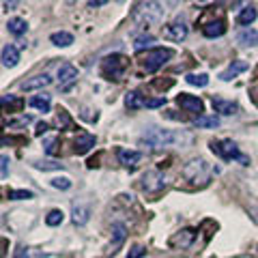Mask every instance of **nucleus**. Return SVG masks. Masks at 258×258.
<instances>
[{"label": "nucleus", "mask_w": 258, "mask_h": 258, "mask_svg": "<svg viewBox=\"0 0 258 258\" xmlns=\"http://www.w3.org/2000/svg\"><path fill=\"white\" fill-rule=\"evenodd\" d=\"M176 142H191V136L172 132V129H161V127H147L144 134L140 136V144H147L151 151H159Z\"/></svg>", "instance_id": "1"}, {"label": "nucleus", "mask_w": 258, "mask_h": 258, "mask_svg": "<svg viewBox=\"0 0 258 258\" xmlns=\"http://www.w3.org/2000/svg\"><path fill=\"white\" fill-rule=\"evenodd\" d=\"M164 5L159 3H140L136 5V9L132 11V18L134 22L138 24V28H144V26H153V24H159L164 20Z\"/></svg>", "instance_id": "2"}, {"label": "nucleus", "mask_w": 258, "mask_h": 258, "mask_svg": "<svg viewBox=\"0 0 258 258\" xmlns=\"http://www.w3.org/2000/svg\"><path fill=\"white\" fill-rule=\"evenodd\" d=\"M129 60L125 58L123 54H112V56H106L101 60V74L106 80H120L125 76V69H127Z\"/></svg>", "instance_id": "3"}, {"label": "nucleus", "mask_w": 258, "mask_h": 258, "mask_svg": "<svg viewBox=\"0 0 258 258\" xmlns=\"http://www.w3.org/2000/svg\"><path fill=\"white\" fill-rule=\"evenodd\" d=\"M211 168H209V164L205 159H191V161H187L185 164V168H183V176L187 181H191V183H200V185H205L207 181H209V176H211Z\"/></svg>", "instance_id": "4"}, {"label": "nucleus", "mask_w": 258, "mask_h": 258, "mask_svg": "<svg viewBox=\"0 0 258 258\" xmlns=\"http://www.w3.org/2000/svg\"><path fill=\"white\" fill-rule=\"evenodd\" d=\"M211 151L215 153L217 157H222V159H226V161H230V159H239V161H243L245 166L249 164L247 157L241 155L239 149H237V144L232 142V140H213V142H211Z\"/></svg>", "instance_id": "5"}, {"label": "nucleus", "mask_w": 258, "mask_h": 258, "mask_svg": "<svg viewBox=\"0 0 258 258\" xmlns=\"http://www.w3.org/2000/svg\"><path fill=\"white\" fill-rule=\"evenodd\" d=\"M172 56H174V52L168 50V47H155V50H151L147 54V58L142 60V67H144L147 74H155V71L159 67H164V62L168 58H172Z\"/></svg>", "instance_id": "6"}, {"label": "nucleus", "mask_w": 258, "mask_h": 258, "mask_svg": "<svg viewBox=\"0 0 258 258\" xmlns=\"http://www.w3.org/2000/svg\"><path fill=\"white\" fill-rule=\"evenodd\" d=\"M166 187V174L161 170H149L142 176V189L149 194H157Z\"/></svg>", "instance_id": "7"}, {"label": "nucleus", "mask_w": 258, "mask_h": 258, "mask_svg": "<svg viewBox=\"0 0 258 258\" xmlns=\"http://www.w3.org/2000/svg\"><path fill=\"white\" fill-rule=\"evenodd\" d=\"M189 32V26L185 24L183 18H176L172 24H168V26L164 28V37L170 39V41H183L185 37H187Z\"/></svg>", "instance_id": "8"}, {"label": "nucleus", "mask_w": 258, "mask_h": 258, "mask_svg": "<svg viewBox=\"0 0 258 258\" xmlns=\"http://www.w3.org/2000/svg\"><path fill=\"white\" fill-rule=\"evenodd\" d=\"M194 237H196V232H194L191 228H183V230L174 232V235L170 237L168 245L174 247V249H185V247H189L194 243Z\"/></svg>", "instance_id": "9"}, {"label": "nucleus", "mask_w": 258, "mask_h": 258, "mask_svg": "<svg viewBox=\"0 0 258 258\" xmlns=\"http://www.w3.org/2000/svg\"><path fill=\"white\" fill-rule=\"evenodd\" d=\"M176 103L185 110V112H196V114H200V112H205V103L203 99H198V97H194V95H185L181 93L179 97H176ZM203 116V114H200Z\"/></svg>", "instance_id": "10"}, {"label": "nucleus", "mask_w": 258, "mask_h": 258, "mask_svg": "<svg viewBox=\"0 0 258 258\" xmlns=\"http://www.w3.org/2000/svg\"><path fill=\"white\" fill-rule=\"evenodd\" d=\"M50 84H52V78L50 76H47V74H39V76H32L28 80H24V82H22V91H26V93H30V91H41V88L50 86Z\"/></svg>", "instance_id": "11"}, {"label": "nucleus", "mask_w": 258, "mask_h": 258, "mask_svg": "<svg viewBox=\"0 0 258 258\" xmlns=\"http://www.w3.org/2000/svg\"><path fill=\"white\" fill-rule=\"evenodd\" d=\"M76 80H78V69L74 67V64H69V62L60 64L58 67V84H60V88H69Z\"/></svg>", "instance_id": "12"}, {"label": "nucleus", "mask_w": 258, "mask_h": 258, "mask_svg": "<svg viewBox=\"0 0 258 258\" xmlns=\"http://www.w3.org/2000/svg\"><path fill=\"white\" fill-rule=\"evenodd\" d=\"M247 67H249V64H247L245 60H232V62L228 64V69L222 71V74H220V80H222V82H230L232 78H237L239 74H243V71H247Z\"/></svg>", "instance_id": "13"}, {"label": "nucleus", "mask_w": 258, "mask_h": 258, "mask_svg": "<svg viewBox=\"0 0 258 258\" xmlns=\"http://www.w3.org/2000/svg\"><path fill=\"white\" fill-rule=\"evenodd\" d=\"M112 235H114V239L110 241L108 252L114 254L116 249L125 243V237H127V228H125V224H112Z\"/></svg>", "instance_id": "14"}, {"label": "nucleus", "mask_w": 258, "mask_h": 258, "mask_svg": "<svg viewBox=\"0 0 258 258\" xmlns=\"http://www.w3.org/2000/svg\"><path fill=\"white\" fill-rule=\"evenodd\" d=\"M142 159V153L140 151H129V149H118V161L123 164L125 168H136Z\"/></svg>", "instance_id": "15"}, {"label": "nucleus", "mask_w": 258, "mask_h": 258, "mask_svg": "<svg viewBox=\"0 0 258 258\" xmlns=\"http://www.w3.org/2000/svg\"><path fill=\"white\" fill-rule=\"evenodd\" d=\"M95 144H97V138H95L93 134H80L78 138H76V142H74V147H76L78 155H84V153L91 151Z\"/></svg>", "instance_id": "16"}, {"label": "nucleus", "mask_w": 258, "mask_h": 258, "mask_svg": "<svg viewBox=\"0 0 258 258\" xmlns=\"http://www.w3.org/2000/svg\"><path fill=\"white\" fill-rule=\"evenodd\" d=\"M213 110L220 112V114H224V116H230V114H237L239 106L235 101H226V99H222V97H213Z\"/></svg>", "instance_id": "17"}, {"label": "nucleus", "mask_w": 258, "mask_h": 258, "mask_svg": "<svg viewBox=\"0 0 258 258\" xmlns=\"http://www.w3.org/2000/svg\"><path fill=\"white\" fill-rule=\"evenodd\" d=\"M20 62V50L15 45H5L3 47V67L13 69Z\"/></svg>", "instance_id": "18"}, {"label": "nucleus", "mask_w": 258, "mask_h": 258, "mask_svg": "<svg viewBox=\"0 0 258 258\" xmlns=\"http://www.w3.org/2000/svg\"><path fill=\"white\" fill-rule=\"evenodd\" d=\"M28 106L35 108V110H39V112H50V108H52V95L43 93V95L30 97V99H28Z\"/></svg>", "instance_id": "19"}, {"label": "nucleus", "mask_w": 258, "mask_h": 258, "mask_svg": "<svg viewBox=\"0 0 258 258\" xmlns=\"http://www.w3.org/2000/svg\"><path fill=\"white\" fill-rule=\"evenodd\" d=\"M203 32H205V37H209V39H213V37H222L224 32H226V22H224V20L207 22L205 26H203Z\"/></svg>", "instance_id": "20"}, {"label": "nucleus", "mask_w": 258, "mask_h": 258, "mask_svg": "<svg viewBox=\"0 0 258 258\" xmlns=\"http://www.w3.org/2000/svg\"><path fill=\"white\" fill-rule=\"evenodd\" d=\"M0 103H3V108H5V110H9V112H20V110L24 108V99H22V97L11 95V93L3 95Z\"/></svg>", "instance_id": "21"}, {"label": "nucleus", "mask_w": 258, "mask_h": 258, "mask_svg": "<svg viewBox=\"0 0 258 258\" xmlns=\"http://www.w3.org/2000/svg\"><path fill=\"white\" fill-rule=\"evenodd\" d=\"M125 106L127 110H140V108H147V99L138 91H132L125 95Z\"/></svg>", "instance_id": "22"}, {"label": "nucleus", "mask_w": 258, "mask_h": 258, "mask_svg": "<svg viewBox=\"0 0 258 258\" xmlns=\"http://www.w3.org/2000/svg\"><path fill=\"white\" fill-rule=\"evenodd\" d=\"M237 41H239L241 45H245V47H254V45H258V30H254V28L241 30L239 35H237Z\"/></svg>", "instance_id": "23"}, {"label": "nucleus", "mask_w": 258, "mask_h": 258, "mask_svg": "<svg viewBox=\"0 0 258 258\" xmlns=\"http://www.w3.org/2000/svg\"><path fill=\"white\" fill-rule=\"evenodd\" d=\"M50 41L54 45H58V47H69L71 43H74V35L67 30H58V32H52L50 35Z\"/></svg>", "instance_id": "24"}, {"label": "nucleus", "mask_w": 258, "mask_h": 258, "mask_svg": "<svg viewBox=\"0 0 258 258\" xmlns=\"http://www.w3.org/2000/svg\"><path fill=\"white\" fill-rule=\"evenodd\" d=\"M256 18H258V11L254 9L252 5H247L245 9H241V13L237 15V22L241 24V26H247L249 28V24H254Z\"/></svg>", "instance_id": "25"}, {"label": "nucleus", "mask_w": 258, "mask_h": 258, "mask_svg": "<svg viewBox=\"0 0 258 258\" xmlns=\"http://www.w3.org/2000/svg\"><path fill=\"white\" fill-rule=\"evenodd\" d=\"M7 30H9L11 35H15V37H22L24 32L28 30V24H26V20H22V18H11L9 22H7Z\"/></svg>", "instance_id": "26"}, {"label": "nucleus", "mask_w": 258, "mask_h": 258, "mask_svg": "<svg viewBox=\"0 0 258 258\" xmlns=\"http://www.w3.org/2000/svg\"><path fill=\"white\" fill-rule=\"evenodd\" d=\"M71 220H74L76 226H84L88 222V209L80 207V205H74V209H71Z\"/></svg>", "instance_id": "27"}, {"label": "nucleus", "mask_w": 258, "mask_h": 258, "mask_svg": "<svg viewBox=\"0 0 258 258\" xmlns=\"http://www.w3.org/2000/svg\"><path fill=\"white\" fill-rule=\"evenodd\" d=\"M153 43H155V37L153 35H140V37H136V41H134V50L136 52L149 50V47H153Z\"/></svg>", "instance_id": "28"}, {"label": "nucleus", "mask_w": 258, "mask_h": 258, "mask_svg": "<svg viewBox=\"0 0 258 258\" xmlns=\"http://www.w3.org/2000/svg\"><path fill=\"white\" fill-rule=\"evenodd\" d=\"M56 125H58L60 129H74V120H71V116H69V112L64 110V108H58V114H56Z\"/></svg>", "instance_id": "29"}, {"label": "nucleus", "mask_w": 258, "mask_h": 258, "mask_svg": "<svg viewBox=\"0 0 258 258\" xmlns=\"http://www.w3.org/2000/svg\"><path fill=\"white\" fill-rule=\"evenodd\" d=\"M194 125L196 127H203V129H215L217 125H220V118H217L215 114H211V116H198L196 120H194Z\"/></svg>", "instance_id": "30"}, {"label": "nucleus", "mask_w": 258, "mask_h": 258, "mask_svg": "<svg viewBox=\"0 0 258 258\" xmlns=\"http://www.w3.org/2000/svg\"><path fill=\"white\" fill-rule=\"evenodd\" d=\"M185 82L191 84V86L205 88L209 84V76L207 74H187V76H185Z\"/></svg>", "instance_id": "31"}, {"label": "nucleus", "mask_w": 258, "mask_h": 258, "mask_svg": "<svg viewBox=\"0 0 258 258\" xmlns=\"http://www.w3.org/2000/svg\"><path fill=\"white\" fill-rule=\"evenodd\" d=\"M7 198L9 200H30V198H35V194L30 189H9L7 191Z\"/></svg>", "instance_id": "32"}, {"label": "nucleus", "mask_w": 258, "mask_h": 258, "mask_svg": "<svg viewBox=\"0 0 258 258\" xmlns=\"http://www.w3.org/2000/svg\"><path fill=\"white\" fill-rule=\"evenodd\" d=\"M71 179L69 176H54L52 179V187H56V189H60V191H67V189H71Z\"/></svg>", "instance_id": "33"}, {"label": "nucleus", "mask_w": 258, "mask_h": 258, "mask_svg": "<svg viewBox=\"0 0 258 258\" xmlns=\"http://www.w3.org/2000/svg\"><path fill=\"white\" fill-rule=\"evenodd\" d=\"M62 211L60 209H52L50 213H47V217H45V224L47 226H58V224H62Z\"/></svg>", "instance_id": "34"}, {"label": "nucleus", "mask_w": 258, "mask_h": 258, "mask_svg": "<svg viewBox=\"0 0 258 258\" xmlns=\"http://www.w3.org/2000/svg\"><path fill=\"white\" fill-rule=\"evenodd\" d=\"M43 147H45V153H47V155H56V153H58V138L45 140V142H43Z\"/></svg>", "instance_id": "35"}, {"label": "nucleus", "mask_w": 258, "mask_h": 258, "mask_svg": "<svg viewBox=\"0 0 258 258\" xmlns=\"http://www.w3.org/2000/svg\"><path fill=\"white\" fill-rule=\"evenodd\" d=\"M35 168H39V170H62V164H56V161H43V164H35Z\"/></svg>", "instance_id": "36"}, {"label": "nucleus", "mask_w": 258, "mask_h": 258, "mask_svg": "<svg viewBox=\"0 0 258 258\" xmlns=\"http://www.w3.org/2000/svg\"><path fill=\"white\" fill-rule=\"evenodd\" d=\"M0 176H3V179L9 176V157H7V155L0 157Z\"/></svg>", "instance_id": "37"}, {"label": "nucleus", "mask_w": 258, "mask_h": 258, "mask_svg": "<svg viewBox=\"0 0 258 258\" xmlns=\"http://www.w3.org/2000/svg\"><path fill=\"white\" fill-rule=\"evenodd\" d=\"M144 254H147V249H144L142 245H136V247H132V252L127 254V258H142Z\"/></svg>", "instance_id": "38"}, {"label": "nucleus", "mask_w": 258, "mask_h": 258, "mask_svg": "<svg viewBox=\"0 0 258 258\" xmlns=\"http://www.w3.org/2000/svg\"><path fill=\"white\" fill-rule=\"evenodd\" d=\"M166 103V97H157V99H147V108H161Z\"/></svg>", "instance_id": "39"}, {"label": "nucleus", "mask_w": 258, "mask_h": 258, "mask_svg": "<svg viewBox=\"0 0 258 258\" xmlns=\"http://www.w3.org/2000/svg\"><path fill=\"white\" fill-rule=\"evenodd\" d=\"M47 129H50V125H47V123H43V120H41V123H37L35 134H37V136H43V134H47Z\"/></svg>", "instance_id": "40"}, {"label": "nucleus", "mask_w": 258, "mask_h": 258, "mask_svg": "<svg viewBox=\"0 0 258 258\" xmlns=\"http://www.w3.org/2000/svg\"><path fill=\"white\" fill-rule=\"evenodd\" d=\"M15 258H28V249H26V247H18V252H15Z\"/></svg>", "instance_id": "41"}, {"label": "nucleus", "mask_w": 258, "mask_h": 258, "mask_svg": "<svg viewBox=\"0 0 258 258\" xmlns=\"http://www.w3.org/2000/svg\"><path fill=\"white\" fill-rule=\"evenodd\" d=\"M249 211V215H252V220L258 224V207H252V209H247Z\"/></svg>", "instance_id": "42"}, {"label": "nucleus", "mask_w": 258, "mask_h": 258, "mask_svg": "<svg viewBox=\"0 0 258 258\" xmlns=\"http://www.w3.org/2000/svg\"><path fill=\"white\" fill-rule=\"evenodd\" d=\"M103 5H108L106 0H97V3H95V0H91V3H88V7H103Z\"/></svg>", "instance_id": "43"}, {"label": "nucleus", "mask_w": 258, "mask_h": 258, "mask_svg": "<svg viewBox=\"0 0 258 258\" xmlns=\"http://www.w3.org/2000/svg\"><path fill=\"white\" fill-rule=\"evenodd\" d=\"M15 5H18V3H3V7H5V9H13Z\"/></svg>", "instance_id": "44"}, {"label": "nucleus", "mask_w": 258, "mask_h": 258, "mask_svg": "<svg viewBox=\"0 0 258 258\" xmlns=\"http://www.w3.org/2000/svg\"><path fill=\"white\" fill-rule=\"evenodd\" d=\"M252 99H254V103L258 106V93H254V95H252Z\"/></svg>", "instance_id": "45"}, {"label": "nucleus", "mask_w": 258, "mask_h": 258, "mask_svg": "<svg viewBox=\"0 0 258 258\" xmlns=\"http://www.w3.org/2000/svg\"><path fill=\"white\" fill-rule=\"evenodd\" d=\"M237 258H256V256H237Z\"/></svg>", "instance_id": "46"}]
</instances>
